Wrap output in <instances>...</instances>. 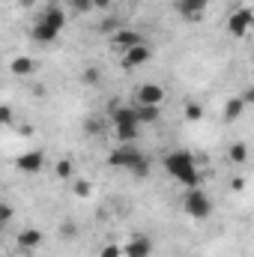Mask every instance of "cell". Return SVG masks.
I'll list each match as a JSON object with an SVG mask.
<instances>
[{"label":"cell","instance_id":"obj_1","mask_svg":"<svg viewBox=\"0 0 254 257\" xmlns=\"http://www.w3.org/2000/svg\"><path fill=\"white\" fill-rule=\"evenodd\" d=\"M108 165L117 168V171H129L135 180H147L150 171H153V162L147 153H141L135 144H120L117 150L108 153Z\"/></svg>","mask_w":254,"mask_h":257},{"label":"cell","instance_id":"obj_7","mask_svg":"<svg viewBox=\"0 0 254 257\" xmlns=\"http://www.w3.org/2000/svg\"><path fill=\"white\" fill-rule=\"evenodd\" d=\"M165 87L162 84H141L138 90H135V105H156V108H162L165 105Z\"/></svg>","mask_w":254,"mask_h":257},{"label":"cell","instance_id":"obj_6","mask_svg":"<svg viewBox=\"0 0 254 257\" xmlns=\"http://www.w3.org/2000/svg\"><path fill=\"white\" fill-rule=\"evenodd\" d=\"M42 168H45V153H42V150H27V153H21V156L15 159V171L24 174V177H33V174H39Z\"/></svg>","mask_w":254,"mask_h":257},{"label":"cell","instance_id":"obj_14","mask_svg":"<svg viewBox=\"0 0 254 257\" xmlns=\"http://www.w3.org/2000/svg\"><path fill=\"white\" fill-rule=\"evenodd\" d=\"M132 108H135L138 126H153L162 120V108H156V105H132Z\"/></svg>","mask_w":254,"mask_h":257},{"label":"cell","instance_id":"obj_21","mask_svg":"<svg viewBox=\"0 0 254 257\" xmlns=\"http://www.w3.org/2000/svg\"><path fill=\"white\" fill-rule=\"evenodd\" d=\"M12 218H15V206H12L9 200H0V230H3L6 224H12Z\"/></svg>","mask_w":254,"mask_h":257},{"label":"cell","instance_id":"obj_30","mask_svg":"<svg viewBox=\"0 0 254 257\" xmlns=\"http://www.w3.org/2000/svg\"><path fill=\"white\" fill-rule=\"evenodd\" d=\"M90 6H93V9H108L111 0H90Z\"/></svg>","mask_w":254,"mask_h":257},{"label":"cell","instance_id":"obj_11","mask_svg":"<svg viewBox=\"0 0 254 257\" xmlns=\"http://www.w3.org/2000/svg\"><path fill=\"white\" fill-rule=\"evenodd\" d=\"M153 254V239L144 236V233H135L123 245V257H150Z\"/></svg>","mask_w":254,"mask_h":257},{"label":"cell","instance_id":"obj_13","mask_svg":"<svg viewBox=\"0 0 254 257\" xmlns=\"http://www.w3.org/2000/svg\"><path fill=\"white\" fill-rule=\"evenodd\" d=\"M111 126H114V128H120V126H138L135 108H132V105H120V102H114V108H111Z\"/></svg>","mask_w":254,"mask_h":257},{"label":"cell","instance_id":"obj_4","mask_svg":"<svg viewBox=\"0 0 254 257\" xmlns=\"http://www.w3.org/2000/svg\"><path fill=\"white\" fill-rule=\"evenodd\" d=\"M183 209H186V215L191 218H209L212 215V197L206 194V189H200V186H194L189 192L183 194Z\"/></svg>","mask_w":254,"mask_h":257},{"label":"cell","instance_id":"obj_25","mask_svg":"<svg viewBox=\"0 0 254 257\" xmlns=\"http://www.w3.org/2000/svg\"><path fill=\"white\" fill-rule=\"evenodd\" d=\"M69 9H75L78 15H84V12H90L93 6H90V0H69Z\"/></svg>","mask_w":254,"mask_h":257},{"label":"cell","instance_id":"obj_10","mask_svg":"<svg viewBox=\"0 0 254 257\" xmlns=\"http://www.w3.org/2000/svg\"><path fill=\"white\" fill-rule=\"evenodd\" d=\"M206 6H209V0H174V9H177V15H183V18H189V21L203 18Z\"/></svg>","mask_w":254,"mask_h":257},{"label":"cell","instance_id":"obj_24","mask_svg":"<svg viewBox=\"0 0 254 257\" xmlns=\"http://www.w3.org/2000/svg\"><path fill=\"white\" fill-rule=\"evenodd\" d=\"M15 123V111L9 105H0V126H12Z\"/></svg>","mask_w":254,"mask_h":257},{"label":"cell","instance_id":"obj_19","mask_svg":"<svg viewBox=\"0 0 254 257\" xmlns=\"http://www.w3.org/2000/svg\"><path fill=\"white\" fill-rule=\"evenodd\" d=\"M245 159H248V147H245L242 141L230 144V162H233V165H242Z\"/></svg>","mask_w":254,"mask_h":257},{"label":"cell","instance_id":"obj_22","mask_svg":"<svg viewBox=\"0 0 254 257\" xmlns=\"http://www.w3.org/2000/svg\"><path fill=\"white\" fill-rule=\"evenodd\" d=\"M72 192H75V197H90V194H93V183H90V180H75Z\"/></svg>","mask_w":254,"mask_h":257},{"label":"cell","instance_id":"obj_17","mask_svg":"<svg viewBox=\"0 0 254 257\" xmlns=\"http://www.w3.org/2000/svg\"><path fill=\"white\" fill-rule=\"evenodd\" d=\"M114 135H117L120 144H135L141 138V126H120V128H114Z\"/></svg>","mask_w":254,"mask_h":257},{"label":"cell","instance_id":"obj_18","mask_svg":"<svg viewBox=\"0 0 254 257\" xmlns=\"http://www.w3.org/2000/svg\"><path fill=\"white\" fill-rule=\"evenodd\" d=\"M54 174H57V180H72V177H75V165H72V159H60V162L54 165Z\"/></svg>","mask_w":254,"mask_h":257},{"label":"cell","instance_id":"obj_29","mask_svg":"<svg viewBox=\"0 0 254 257\" xmlns=\"http://www.w3.org/2000/svg\"><path fill=\"white\" fill-rule=\"evenodd\" d=\"M230 189H233V192H242V189H245V180H242V177H233V180H230Z\"/></svg>","mask_w":254,"mask_h":257},{"label":"cell","instance_id":"obj_15","mask_svg":"<svg viewBox=\"0 0 254 257\" xmlns=\"http://www.w3.org/2000/svg\"><path fill=\"white\" fill-rule=\"evenodd\" d=\"M9 72H12V75H18V78H27V75H33V72H36V60H33V57H12Z\"/></svg>","mask_w":254,"mask_h":257},{"label":"cell","instance_id":"obj_5","mask_svg":"<svg viewBox=\"0 0 254 257\" xmlns=\"http://www.w3.org/2000/svg\"><path fill=\"white\" fill-rule=\"evenodd\" d=\"M251 24H254L251 6H239V9H233L230 18H227V33H230L233 39H245L248 30H251Z\"/></svg>","mask_w":254,"mask_h":257},{"label":"cell","instance_id":"obj_3","mask_svg":"<svg viewBox=\"0 0 254 257\" xmlns=\"http://www.w3.org/2000/svg\"><path fill=\"white\" fill-rule=\"evenodd\" d=\"M66 27V12L63 6H57V3H51L39 18H36V24L30 27V36L36 39V42H42V45H48V42H54L60 33H63Z\"/></svg>","mask_w":254,"mask_h":257},{"label":"cell","instance_id":"obj_23","mask_svg":"<svg viewBox=\"0 0 254 257\" xmlns=\"http://www.w3.org/2000/svg\"><path fill=\"white\" fill-rule=\"evenodd\" d=\"M81 78H84V81H87V84H90V87H96V84H99V81H102V72H99V69H96V66H87V69H84V75H81Z\"/></svg>","mask_w":254,"mask_h":257},{"label":"cell","instance_id":"obj_27","mask_svg":"<svg viewBox=\"0 0 254 257\" xmlns=\"http://www.w3.org/2000/svg\"><path fill=\"white\" fill-rule=\"evenodd\" d=\"M78 233V227H75V221H63L60 224V236H66V239H72Z\"/></svg>","mask_w":254,"mask_h":257},{"label":"cell","instance_id":"obj_16","mask_svg":"<svg viewBox=\"0 0 254 257\" xmlns=\"http://www.w3.org/2000/svg\"><path fill=\"white\" fill-rule=\"evenodd\" d=\"M245 108H248V105L242 102V96H233V99H227V105H224V117H227V120H236Z\"/></svg>","mask_w":254,"mask_h":257},{"label":"cell","instance_id":"obj_31","mask_svg":"<svg viewBox=\"0 0 254 257\" xmlns=\"http://www.w3.org/2000/svg\"><path fill=\"white\" fill-rule=\"evenodd\" d=\"M18 3H21V6H24V9H30V6H33V3H36V0H18Z\"/></svg>","mask_w":254,"mask_h":257},{"label":"cell","instance_id":"obj_12","mask_svg":"<svg viewBox=\"0 0 254 257\" xmlns=\"http://www.w3.org/2000/svg\"><path fill=\"white\" fill-rule=\"evenodd\" d=\"M138 42H144L141 39V33L138 30H132V27H120V30H114V36H111V48H117L120 54L132 48V45H138Z\"/></svg>","mask_w":254,"mask_h":257},{"label":"cell","instance_id":"obj_26","mask_svg":"<svg viewBox=\"0 0 254 257\" xmlns=\"http://www.w3.org/2000/svg\"><path fill=\"white\" fill-rule=\"evenodd\" d=\"M99 257H123V245H114V242H108L105 248H102V254Z\"/></svg>","mask_w":254,"mask_h":257},{"label":"cell","instance_id":"obj_20","mask_svg":"<svg viewBox=\"0 0 254 257\" xmlns=\"http://www.w3.org/2000/svg\"><path fill=\"white\" fill-rule=\"evenodd\" d=\"M183 117H186L189 123L203 120V105H197V102H186V108H183Z\"/></svg>","mask_w":254,"mask_h":257},{"label":"cell","instance_id":"obj_28","mask_svg":"<svg viewBox=\"0 0 254 257\" xmlns=\"http://www.w3.org/2000/svg\"><path fill=\"white\" fill-rule=\"evenodd\" d=\"M84 128H87V135H99L102 132V120H87Z\"/></svg>","mask_w":254,"mask_h":257},{"label":"cell","instance_id":"obj_2","mask_svg":"<svg viewBox=\"0 0 254 257\" xmlns=\"http://www.w3.org/2000/svg\"><path fill=\"white\" fill-rule=\"evenodd\" d=\"M165 171H168L177 183H183L186 189L200 186L197 159H194V153H189V150H174V153H168V156H165Z\"/></svg>","mask_w":254,"mask_h":257},{"label":"cell","instance_id":"obj_9","mask_svg":"<svg viewBox=\"0 0 254 257\" xmlns=\"http://www.w3.org/2000/svg\"><path fill=\"white\" fill-rule=\"evenodd\" d=\"M42 242H45V233L39 227H21L15 233V248L18 251H36Z\"/></svg>","mask_w":254,"mask_h":257},{"label":"cell","instance_id":"obj_8","mask_svg":"<svg viewBox=\"0 0 254 257\" xmlns=\"http://www.w3.org/2000/svg\"><path fill=\"white\" fill-rule=\"evenodd\" d=\"M153 60V48L147 45V42H138V45H132L123 51V69H141V66H147Z\"/></svg>","mask_w":254,"mask_h":257}]
</instances>
